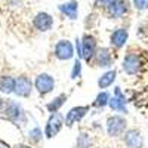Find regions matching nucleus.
Listing matches in <instances>:
<instances>
[{"label":"nucleus","instance_id":"423d86ee","mask_svg":"<svg viewBox=\"0 0 148 148\" xmlns=\"http://www.w3.org/2000/svg\"><path fill=\"white\" fill-rule=\"evenodd\" d=\"M114 62H116V52L110 46H99L90 67L110 70V68H114Z\"/></svg>","mask_w":148,"mask_h":148},{"label":"nucleus","instance_id":"2eb2a0df","mask_svg":"<svg viewBox=\"0 0 148 148\" xmlns=\"http://www.w3.org/2000/svg\"><path fill=\"white\" fill-rule=\"evenodd\" d=\"M130 12V3L129 0H117L111 6H108L105 9V14L108 16V19H121L125 18Z\"/></svg>","mask_w":148,"mask_h":148},{"label":"nucleus","instance_id":"412c9836","mask_svg":"<svg viewBox=\"0 0 148 148\" xmlns=\"http://www.w3.org/2000/svg\"><path fill=\"white\" fill-rule=\"evenodd\" d=\"M95 147V139L88 130H80L77 138H76V145L74 148H93Z\"/></svg>","mask_w":148,"mask_h":148},{"label":"nucleus","instance_id":"5701e85b","mask_svg":"<svg viewBox=\"0 0 148 148\" xmlns=\"http://www.w3.org/2000/svg\"><path fill=\"white\" fill-rule=\"evenodd\" d=\"M82 74H83V61L80 58H74V62L70 71V79L71 80H79L82 79Z\"/></svg>","mask_w":148,"mask_h":148},{"label":"nucleus","instance_id":"9d476101","mask_svg":"<svg viewBox=\"0 0 148 148\" xmlns=\"http://www.w3.org/2000/svg\"><path fill=\"white\" fill-rule=\"evenodd\" d=\"M90 104H86V105H74L71 107L67 113L64 114L65 117V127H74V125H77V123L83 121L84 117L90 113Z\"/></svg>","mask_w":148,"mask_h":148},{"label":"nucleus","instance_id":"4be33fe9","mask_svg":"<svg viewBox=\"0 0 148 148\" xmlns=\"http://www.w3.org/2000/svg\"><path fill=\"white\" fill-rule=\"evenodd\" d=\"M45 139V132H43V129H40L39 126H34V127H31L30 130H28V133H27V141H28V144L30 145H39L42 141Z\"/></svg>","mask_w":148,"mask_h":148},{"label":"nucleus","instance_id":"0eeeda50","mask_svg":"<svg viewBox=\"0 0 148 148\" xmlns=\"http://www.w3.org/2000/svg\"><path fill=\"white\" fill-rule=\"evenodd\" d=\"M34 90L39 93V96L45 98L47 95H51L55 90V86H56V80L52 76L51 73H39L37 76L34 77Z\"/></svg>","mask_w":148,"mask_h":148},{"label":"nucleus","instance_id":"b1692460","mask_svg":"<svg viewBox=\"0 0 148 148\" xmlns=\"http://www.w3.org/2000/svg\"><path fill=\"white\" fill-rule=\"evenodd\" d=\"M114 2H117V0H93V9H107L108 6H111Z\"/></svg>","mask_w":148,"mask_h":148},{"label":"nucleus","instance_id":"f257e3e1","mask_svg":"<svg viewBox=\"0 0 148 148\" xmlns=\"http://www.w3.org/2000/svg\"><path fill=\"white\" fill-rule=\"evenodd\" d=\"M148 68V56L147 52L139 47H129L121 59V71L130 77H138Z\"/></svg>","mask_w":148,"mask_h":148},{"label":"nucleus","instance_id":"f8f14e48","mask_svg":"<svg viewBox=\"0 0 148 148\" xmlns=\"http://www.w3.org/2000/svg\"><path fill=\"white\" fill-rule=\"evenodd\" d=\"M34 90V82L27 76V74H21V76H16V82H15V90L14 95L18 98H24L27 99L33 95Z\"/></svg>","mask_w":148,"mask_h":148},{"label":"nucleus","instance_id":"a211bd4d","mask_svg":"<svg viewBox=\"0 0 148 148\" xmlns=\"http://www.w3.org/2000/svg\"><path fill=\"white\" fill-rule=\"evenodd\" d=\"M58 10L65 18H68L71 21H76L79 18V2L77 0H68L65 3H61L58 6Z\"/></svg>","mask_w":148,"mask_h":148},{"label":"nucleus","instance_id":"dca6fc26","mask_svg":"<svg viewBox=\"0 0 148 148\" xmlns=\"http://www.w3.org/2000/svg\"><path fill=\"white\" fill-rule=\"evenodd\" d=\"M70 98V93L68 92H61L58 93L56 96H53L51 101H47L45 104V108L49 114H53V113H61V110H62V107L67 104Z\"/></svg>","mask_w":148,"mask_h":148},{"label":"nucleus","instance_id":"7ed1b4c3","mask_svg":"<svg viewBox=\"0 0 148 148\" xmlns=\"http://www.w3.org/2000/svg\"><path fill=\"white\" fill-rule=\"evenodd\" d=\"M0 119L5 120V121H9L15 126H24L27 125L28 121V116H27V111L24 110V107L21 105V102L18 101H14V99H9L8 98V102H6V107L3 110L2 116Z\"/></svg>","mask_w":148,"mask_h":148},{"label":"nucleus","instance_id":"bb28decb","mask_svg":"<svg viewBox=\"0 0 148 148\" xmlns=\"http://www.w3.org/2000/svg\"><path fill=\"white\" fill-rule=\"evenodd\" d=\"M15 148H34V147L30 145V144H19V145H16Z\"/></svg>","mask_w":148,"mask_h":148},{"label":"nucleus","instance_id":"9b49d317","mask_svg":"<svg viewBox=\"0 0 148 148\" xmlns=\"http://www.w3.org/2000/svg\"><path fill=\"white\" fill-rule=\"evenodd\" d=\"M121 142L126 148H144L145 147L144 133L138 127H129L125 132V135L121 136Z\"/></svg>","mask_w":148,"mask_h":148},{"label":"nucleus","instance_id":"39448f33","mask_svg":"<svg viewBox=\"0 0 148 148\" xmlns=\"http://www.w3.org/2000/svg\"><path fill=\"white\" fill-rule=\"evenodd\" d=\"M129 98L125 93L120 86H114L113 92H111V98L108 102V108L113 111L114 114H121V116H127L129 114Z\"/></svg>","mask_w":148,"mask_h":148},{"label":"nucleus","instance_id":"6e6552de","mask_svg":"<svg viewBox=\"0 0 148 148\" xmlns=\"http://www.w3.org/2000/svg\"><path fill=\"white\" fill-rule=\"evenodd\" d=\"M65 127V117L62 113H53V114H49L46 123H45V127H43V132H45V138L46 139H53L55 136L61 133Z\"/></svg>","mask_w":148,"mask_h":148},{"label":"nucleus","instance_id":"1a4fd4ad","mask_svg":"<svg viewBox=\"0 0 148 148\" xmlns=\"http://www.w3.org/2000/svg\"><path fill=\"white\" fill-rule=\"evenodd\" d=\"M53 56L58 61H71L76 58V47L68 39H59L53 46Z\"/></svg>","mask_w":148,"mask_h":148},{"label":"nucleus","instance_id":"f03ea898","mask_svg":"<svg viewBox=\"0 0 148 148\" xmlns=\"http://www.w3.org/2000/svg\"><path fill=\"white\" fill-rule=\"evenodd\" d=\"M74 47H76V58H80L83 62L90 65L96 55V51L99 49L98 37L89 31H84L80 37L74 40Z\"/></svg>","mask_w":148,"mask_h":148},{"label":"nucleus","instance_id":"20e7f679","mask_svg":"<svg viewBox=\"0 0 148 148\" xmlns=\"http://www.w3.org/2000/svg\"><path fill=\"white\" fill-rule=\"evenodd\" d=\"M105 133L108 138H121L125 132L129 129V123L126 116H121V114H110L105 119V125H104Z\"/></svg>","mask_w":148,"mask_h":148},{"label":"nucleus","instance_id":"ddd939ff","mask_svg":"<svg viewBox=\"0 0 148 148\" xmlns=\"http://www.w3.org/2000/svg\"><path fill=\"white\" fill-rule=\"evenodd\" d=\"M129 40V30L127 27H117L110 34V47L117 53L126 46Z\"/></svg>","mask_w":148,"mask_h":148},{"label":"nucleus","instance_id":"f3484780","mask_svg":"<svg viewBox=\"0 0 148 148\" xmlns=\"http://www.w3.org/2000/svg\"><path fill=\"white\" fill-rule=\"evenodd\" d=\"M117 80V70L116 68H110V70H105L99 77H98V89L99 90H108L111 86H114Z\"/></svg>","mask_w":148,"mask_h":148},{"label":"nucleus","instance_id":"393cba45","mask_svg":"<svg viewBox=\"0 0 148 148\" xmlns=\"http://www.w3.org/2000/svg\"><path fill=\"white\" fill-rule=\"evenodd\" d=\"M132 5L138 12H144L148 9V0H132Z\"/></svg>","mask_w":148,"mask_h":148},{"label":"nucleus","instance_id":"cd10ccee","mask_svg":"<svg viewBox=\"0 0 148 148\" xmlns=\"http://www.w3.org/2000/svg\"><path fill=\"white\" fill-rule=\"evenodd\" d=\"M98 148H110V147H98Z\"/></svg>","mask_w":148,"mask_h":148},{"label":"nucleus","instance_id":"4468645a","mask_svg":"<svg viewBox=\"0 0 148 148\" xmlns=\"http://www.w3.org/2000/svg\"><path fill=\"white\" fill-rule=\"evenodd\" d=\"M55 25V19L49 12L40 10L33 16V27L39 33H49Z\"/></svg>","mask_w":148,"mask_h":148},{"label":"nucleus","instance_id":"6ab92c4d","mask_svg":"<svg viewBox=\"0 0 148 148\" xmlns=\"http://www.w3.org/2000/svg\"><path fill=\"white\" fill-rule=\"evenodd\" d=\"M16 77L12 74H3L0 76V93L3 95H14Z\"/></svg>","mask_w":148,"mask_h":148},{"label":"nucleus","instance_id":"c85d7f7f","mask_svg":"<svg viewBox=\"0 0 148 148\" xmlns=\"http://www.w3.org/2000/svg\"><path fill=\"white\" fill-rule=\"evenodd\" d=\"M0 148H5V147H2V145H0Z\"/></svg>","mask_w":148,"mask_h":148},{"label":"nucleus","instance_id":"aec40b11","mask_svg":"<svg viewBox=\"0 0 148 148\" xmlns=\"http://www.w3.org/2000/svg\"><path fill=\"white\" fill-rule=\"evenodd\" d=\"M110 98H111V92L110 90H99L96 93V96L93 98V101L90 102V107L93 110H104L108 108V102H110Z\"/></svg>","mask_w":148,"mask_h":148},{"label":"nucleus","instance_id":"a878e982","mask_svg":"<svg viewBox=\"0 0 148 148\" xmlns=\"http://www.w3.org/2000/svg\"><path fill=\"white\" fill-rule=\"evenodd\" d=\"M6 102H8V98H2V96H0V116H2L3 110L6 107Z\"/></svg>","mask_w":148,"mask_h":148}]
</instances>
